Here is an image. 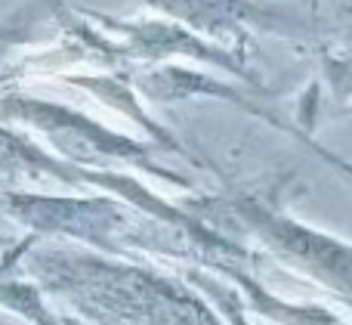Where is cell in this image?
I'll use <instances>...</instances> for the list:
<instances>
[{"instance_id":"8992f818","label":"cell","mask_w":352,"mask_h":325,"mask_svg":"<svg viewBox=\"0 0 352 325\" xmlns=\"http://www.w3.org/2000/svg\"><path fill=\"white\" fill-rule=\"evenodd\" d=\"M312 37L318 43V65L337 112L352 103V0H324L316 6Z\"/></svg>"},{"instance_id":"30bf717a","label":"cell","mask_w":352,"mask_h":325,"mask_svg":"<svg viewBox=\"0 0 352 325\" xmlns=\"http://www.w3.org/2000/svg\"><path fill=\"white\" fill-rule=\"evenodd\" d=\"M337 115H352V103H346V105H343V109L337 112Z\"/></svg>"},{"instance_id":"277c9868","label":"cell","mask_w":352,"mask_h":325,"mask_svg":"<svg viewBox=\"0 0 352 325\" xmlns=\"http://www.w3.org/2000/svg\"><path fill=\"white\" fill-rule=\"evenodd\" d=\"M121 171H90L62 161L28 130L0 121V189L34 192H105L111 196Z\"/></svg>"},{"instance_id":"5b68a950","label":"cell","mask_w":352,"mask_h":325,"mask_svg":"<svg viewBox=\"0 0 352 325\" xmlns=\"http://www.w3.org/2000/svg\"><path fill=\"white\" fill-rule=\"evenodd\" d=\"M140 3L155 16L170 19L244 62H250V50H254V34H250L254 25L266 31H287V34L294 31V22H278L272 10L254 0H140Z\"/></svg>"},{"instance_id":"52a82bcc","label":"cell","mask_w":352,"mask_h":325,"mask_svg":"<svg viewBox=\"0 0 352 325\" xmlns=\"http://www.w3.org/2000/svg\"><path fill=\"white\" fill-rule=\"evenodd\" d=\"M213 276H226L232 282V291L244 297L254 313H260L263 319L275 325H352L349 319L337 316L334 310L318 307V304H294L278 297L275 291H269L260 279H254L241 264H219L213 266Z\"/></svg>"},{"instance_id":"3957f363","label":"cell","mask_w":352,"mask_h":325,"mask_svg":"<svg viewBox=\"0 0 352 325\" xmlns=\"http://www.w3.org/2000/svg\"><path fill=\"white\" fill-rule=\"evenodd\" d=\"M188 208L201 217L207 211L217 220H229L238 233H248L281 266L300 273L352 307V242L322 233L250 192H229L219 198L204 196Z\"/></svg>"},{"instance_id":"6da1fadb","label":"cell","mask_w":352,"mask_h":325,"mask_svg":"<svg viewBox=\"0 0 352 325\" xmlns=\"http://www.w3.org/2000/svg\"><path fill=\"white\" fill-rule=\"evenodd\" d=\"M22 266L87 325H223L179 279L68 242L31 239Z\"/></svg>"},{"instance_id":"ba28073f","label":"cell","mask_w":352,"mask_h":325,"mask_svg":"<svg viewBox=\"0 0 352 325\" xmlns=\"http://www.w3.org/2000/svg\"><path fill=\"white\" fill-rule=\"evenodd\" d=\"M31 239L34 235H22L16 242H6V248L0 251V310L19 316L28 325H65L50 310L41 285L22 266V254L28 251Z\"/></svg>"},{"instance_id":"7a4b0ae2","label":"cell","mask_w":352,"mask_h":325,"mask_svg":"<svg viewBox=\"0 0 352 325\" xmlns=\"http://www.w3.org/2000/svg\"><path fill=\"white\" fill-rule=\"evenodd\" d=\"M0 121L16 124L28 130L37 143L59 155L62 161H72L90 171H127V174H148L176 189H192L188 177H182L176 167L164 161V149L152 140L121 134L105 121L72 109L65 103L31 93H0Z\"/></svg>"},{"instance_id":"9c48e42d","label":"cell","mask_w":352,"mask_h":325,"mask_svg":"<svg viewBox=\"0 0 352 325\" xmlns=\"http://www.w3.org/2000/svg\"><path fill=\"white\" fill-rule=\"evenodd\" d=\"M266 121L272 124V127H278L281 134H291L297 143H303V149H306V152H312V155H316V158H322L324 165L331 167V171H337L343 180H349V183H352V161H349V158H343V155H337L334 149L322 146V143H318L316 136H312L306 127H294V124H287V121H281V118H275L272 112H269V115H266Z\"/></svg>"}]
</instances>
